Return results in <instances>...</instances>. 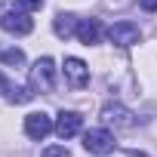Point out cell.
<instances>
[{
  "label": "cell",
  "instance_id": "cell-8",
  "mask_svg": "<svg viewBox=\"0 0 157 157\" xmlns=\"http://www.w3.org/2000/svg\"><path fill=\"white\" fill-rule=\"evenodd\" d=\"M80 126H83V117L77 111H62L56 117V136L59 139H74L77 132H80Z\"/></svg>",
  "mask_w": 157,
  "mask_h": 157
},
{
  "label": "cell",
  "instance_id": "cell-13",
  "mask_svg": "<svg viewBox=\"0 0 157 157\" xmlns=\"http://www.w3.org/2000/svg\"><path fill=\"white\" fill-rule=\"evenodd\" d=\"M13 3L25 13H34V10H43V0H13Z\"/></svg>",
  "mask_w": 157,
  "mask_h": 157
},
{
  "label": "cell",
  "instance_id": "cell-1",
  "mask_svg": "<svg viewBox=\"0 0 157 157\" xmlns=\"http://www.w3.org/2000/svg\"><path fill=\"white\" fill-rule=\"evenodd\" d=\"M52 86H56V62L49 56H43L31 68V90L34 93H52Z\"/></svg>",
  "mask_w": 157,
  "mask_h": 157
},
{
  "label": "cell",
  "instance_id": "cell-3",
  "mask_svg": "<svg viewBox=\"0 0 157 157\" xmlns=\"http://www.w3.org/2000/svg\"><path fill=\"white\" fill-rule=\"evenodd\" d=\"M83 148H86L90 154H108V151H114V132L105 129V126L86 129V132H83Z\"/></svg>",
  "mask_w": 157,
  "mask_h": 157
},
{
  "label": "cell",
  "instance_id": "cell-2",
  "mask_svg": "<svg viewBox=\"0 0 157 157\" xmlns=\"http://www.w3.org/2000/svg\"><path fill=\"white\" fill-rule=\"evenodd\" d=\"M108 40H111L114 46L126 49V46H136V43L142 40V31H139L136 22H114V25L108 28Z\"/></svg>",
  "mask_w": 157,
  "mask_h": 157
},
{
  "label": "cell",
  "instance_id": "cell-15",
  "mask_svg": "<svg viewBox=\"0 0 157 157\" xmlns=\"http://www.w3.org/2000/svg\"><path fill=\"white\" fill-rule=\"evenodd\" d=\"M139 6L148 10V13H157V0H139Z\"/></svg>",
  "mask_w": 157,
  "mask_h": 157
},
{
  "label": "cell",
  "instance_id": "cell-11",
  "mask_svg": "<svg viewBox=\"0 0 157 157\" xmlns=\"http://www.w3.org/2000/svg\"><path fill=\"white\" fill-rule=\"evenodd\" d=\"M37 93L31 90V86H10V93H6V99L13 102V105H25V102H31Z\"/></svg>",
  "mask_w": 157,
  "mask_h": 157
},
{
  "label": "cell",
  "instance_id": "cell-12",
  "mask_svg": "<svg viewBox=\"0 0 157 157\" xmlns=\"http://www.w3.org/2000/svg\"><path fill=\"white\" fill-rule=\"evenodd\" d=\"M0 62L10 65V68H19V65H25V52L22 49H3L0 52Z\"/></svg>",
  "mask_w": 157,
  "mask_h": 157
},
{
  "label": "cell",
  "instance_id": "cell-14",
  "mask_svg": "<svg viewBox=\"0 0 157 157\" xmlns=\"http://www.w3.org/2000/svg\"><path fill=\"white\" fill-rule=\"evenodd\" d=\"M40 157H71V151H68L65 145H52V148H46Z\"/></svg>",
  "mask_w": 157,
  "mask_h": 157
},
{
  "label": "cell",
  "instance_id": "cell-5",
  "mask_svg": "<svg viewBox=\"0 0 157 157\" xmlns=\"http://www.w3.org/2000/svg\"><path fill=\"white\" fill-rule=\"evenodd\" d=\"M102 120H105V126H114V129L136 126V114L129 108H123V105H105L102 108Z\"/></svg>",
  "mask_w": 157,
  "mask_h": 157
},
{
  "label": "cell",
  "instance_id": "cell-16",
  "mask_svg": "<svg viewBox=\"0 0 157 157\" xmlns=\"http://www.w3.org/2000/svg\"><path fill=\"white\" fill-rule=\"evenodd\" d=\"M0 93H10V83H6V77L0 74Z\"/></svg>",
  "mask_w": 157,
  "mask_h": 157
},
{
  "label": "cell",
  "instance_id": "cell-7",
  "mask_svg": "<svg viewBox=\"0 0 157 157\" xmlns=\"http://www.w3.org/2000/svg\"><path fill=\"white\" fill-rule=\"evenodd\" d=\"M65 77H68V83L74 90H83L90 83V68L83 59H77V56H68L65 59Z\"/></svg>",
  "mask_w": 157,
  "mask_h": 157
},
{
  "label": "cell",
  "instance_id": "cell-10",
  "mask_svg": "<svg viewBox=\"0 0 157 157\" xmlns=\"http://www.w3.org/2000/svg\"><path fill=\"white\" fill-rule=\"evenodd\" d=\"M77 16H71V13H59L56 16V22H52V31H56V37H62V40H68L71 34H77Z\"/></svg>",
  "mask_w": 157,
  "mask_h": 157
},
{
  "label": "cell",
  "instance_id": "cell-4",
  "mask_svg": "<svg viewBox=\"0 0 157 157\" xmlns=\"http://www.w3.org/2000/svg\"><path fill=\"white\" fill-rule=\"evenodd\" d=\"M52 129H56V123H52V117L43 114V111H34V114L25 117V136L34 139V142H43Z\"/></svg>",
  "mask_w": 157,
  "mask_h": 157
},
{
  "label": "cell",
  "instance_id": "cell-9",
  "mask_svg": "<svg viewBox=\"0 0 157 157\" xmlns=\"http://www.w3.org/2000/svg\"><path fill=\"white\" fill-rule=\"evenodd\" d=\"M77 40L86 43V46L99 43V40H102V25H99L96 19H83L80 25H77Z\"/></svg>",
  "mask_w": 157,
  "mask_h": 157
},
{
  "label": "cell",
  "instance_id": "cell-6",
  "mask_svg": "<svg viewBox=\"0 0 157 157\" xmlns=\"http://www.w3.org/2000/svg\"><path fill=\"white\" fill-rule=\"evenodd\" d=\"M0 28L10 31V34H16V37H25V34L34 31V22L28 19L25 10H19V13H3V16H0Z\"/></svg>",
  "mask_w": 157,
  "mask_h": 157
}]
</instances>
